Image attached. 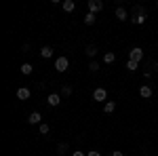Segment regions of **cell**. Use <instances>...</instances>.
<instances>
[{
	"mask_svg": "<svg viewBox=\"0 0 158 156\" xmlns=\"http://www.w3.org/2000/svg\"><path fill=\"white\" fill-rule=\"evenodd\" d=\"M68 68H70V59H68L65 55L55 59V70H57V72H68Z\"/></svg>",
	"mask_w": 158,
	"mask_h": 156,
	"instance_id": "cell-1",
	"label": "cell"
},
{
	"mask_svg": "<svg viewBox=\"0 0 158 156\" xmlns=\"http://www.w3.org/2000/svg\"><path fill=\"white\" fill-rule=\"evenodd\" d=\"M129 59H131V61H137V63H139V61L143 59V48L133 47L131 51H129Z\"/></svg>",
	"mask_w": 158,
	"mask_h": 156,
	"instance_id": "cell-2",
	"label": "cell"
},
{
	"mask_svg": "<svg viewBox=\"0 0 158 156\" xmlns=\"http://www.w3.org/2000/svg\"><path fill=\"white\" fill-rule=\"evenodd\" d=\"M101 9H103V2L101 0H89V13H95L97 15Z\"/></svg>",
	"mask_w": 158,
	"mask_h": 156,
	"instance_id": "cell-3",
	"label": "cell"
},
{
	"mask_svg": "<svg viewBox=\"0 0 158 156\" xmlns=\"http://www.w3.org/2000/svg\"><path fill=\"white\" fill-rule=\"evenodd\" d=\"M47 103H49L51 108H57V106L61 103V95L59 93H51V95L47 97Z\"/></svg>",
	"mask_w": 158,
	"mask_h": 156,
	"instance_id": "cell-4",
	"label": "cell"
},
{
	"mask_svg": "<svg viewBox=\"0 0 158 156\" xmlns=\"http://www.w3.org/2000/svg\"><path fill=\"white\" fill-rule=\"evenodd\" d=\"M93 99H95V101H106V99H108V91H106V89H95V91H93Z\"/></svg>",
	"mask_w": 158,
	"mask_h": 156,
	"instance_id": "cell-5",
	"label": "cell"
},
{
	"mask_svg": "<svg viewBox=\"0 0 158 156\" xmlns=\"http://www.w3.org/2000/svg\"><path fill=\"white\" fill-rule=\"evenodd\" d=\"M139 95L143 97V99H150V97L154 95V91H152V86H150V84H141V89H139Z\"/></svg>",
	"mask_w": 158,
	"mask_h": 156,
	"instance_id": "cell-6",
	"label": "cell"
},
{
	"mask_svg": "<svg viewBox=\"0 0 158 156\" xmlns=\"http://www.w3.org/2000/svg\"><path fill=\"white\" fill-rule=\"evenodd\" d=\"M30 95H32V91H30L27 86H21V89H17V99L25 101V99H30Z\"/></svg>",
	"mask_w": 158,
	"mask_h": 156,
	"instance_id": "cell-7",
	"label": "cell"
},
{
	"mask_svg": "<svg viewBox=\"0 0 158 156\" xmlns=\"http://www.w3.org/2000/svg\"><path fill=\"white\" fill-rule=\"evenodd\" d=\"M114 15H116V19H118V21H127V19H129V13H127V9H124V6H118Z\"/></svg>",
	"mask_w": 158,
	"mask_h": 156,
	"instance_id": "cell-8",
	"label": "cell"
},
{
	"mask_svg": "<svg viewBox=\"0 0 158 156\" xmlns=\"http://www.w3.org/2000/svg\"><path fill=\"white\" fill-rule=\"evenodd\" d=\"M27 122H30V124H42V116H40V112H32V114L27 116Z\"/></svg>",
	"mask_w": 158,
	"mask_h": 156,
	"instance_id": "cell-9",
	"label": "cell"
},
{
	"mask_svg": "<svg viewBox=\"0 0 158 156\" xmlns=\"http://www.w3.org/2000/svg\"><path fill=\"white\" fill-rule=\"evenodd\" d=\"M40 57H42V59H51V57H53V48L51 47H42L40 48Z\"/></svg>",
	"mask_w": 158,
	"mask_h": 156,
	"instance_id": "cell-10",
	"label": "cell"
},
{
	"mask_svg": "<svg viewBox=\"0 0 158 156\" xmlns=\"http://www.w3.org/2000/svg\"><path fill=\"white\" fill-rule=\"evenodd\" d=\"M85 53H86V57H91V59H93V57L97 55V47H95V44H89V47L85 48Z\"/></svg>",
	"mask_w": 158,
	"mask_h": 156,
	"instance_id": "cell-11",
	"label": "cell"
},
{
	"mask_svg": "<svg viewBox=\"0 0 158 156\" xmlns=\"http://www.w3.org/2000/svg\"><path fill=\"white\" fill-rule=\"evenodd\" d=\"M116 110V101H106V106H103V112L106 114H112Z\"/></svg>",
	"mask_w": 158,
	"mask_h": 156,
	"instance_id": "cell-12",
	"label": "cell"
},
{
	"mask_svg": "<svg viewBox=\"0 0 158 156\" xmlns=\"http://www.w3.org/2000/svg\"><path fill=\"white\" fill-rule=\"evenodd\" d=\"M95 19H97L95 13H86V15H85V23L86 25H93V23H95Z\"/></svg>",
	"mask_w": 158,
	"mask_h": 156,
	"instance_id": "cell-13",
	"label": "cell"
},
{
	"mask_svg": "<svg viewBox=\"0 0 158 156\" xmlns=\"http://www.w3.org/2000/svg\"><path fill=\"white\" fill-rule=\"evenodd\" d=\"M74 6H76V4H74V0H63V11H65V13H72Z\"/></svg>",
	"mask_w": 158,
	"mask_h": 156,
	"instance_id": "cell-14",
	"label": "cell"
},
{
	"mask_svg": "<svg viewBox=\"0 0 158 156\" xmlns=\"http://www.w3.org/2000/svg\"><path fill=\"white\" fill-rule=\"evenodd\" d=\"M32 72H34V65H32V63H23V65H21V74L30 76Z\"/></svg>",
	"mask_w": 158,
	"mask_h": 156,
	"instance_id": "cell-15",
	"label": "cell"
},
{
	"mask_svg": "<svg viewBox=\"0 0 158 156\" xmlns=\"http://www.w3.org/2000/svg\"><path fill=\"white\" fill-rule=\"evenodd\" d=\"M131 21H133V23H137V25H143V23H146V15H137V17H131Z\"/></svg>",
	"mask_w": 158,
	"mask_h": 156,
	"instance_id": "cell-16",
	"label": "cell"
},
{
	"mask_svg": "<svg viewBox=\"0 0 158 156\" xmlns=\"http://www.w3.org/2000/svg\"><path fill=\"white\" fill-rule=\"evenodd\" d=\"M103 61H106V63H114V61H116V55H114V53H106V55H103Z\"/></svg>",
	"mask_w": 158,
	"mask_h": 156,
	"instance_id": "cell-17",
	"label": "cell"
},
{
	"mask_svg": "<svg viewBox=\"0 0 158 156\" xmlns=\"http://www.w3.org/2000/svg\"><path fill=\"white\" fill-rule=\"evenodd\" d=\"M137 65H139V63H137V61H127V70H129V72H135V70H137Z\"/></svg>",
	"mask_w": 158,
	"mask_h": 156,
	"instance_id": "cell-18",
	"label": "cell"
},
{
	"mask_svg": "<svg viewBox=\"0 0 158 156\" xmlns=\"http://www.w3.org/2000/svg\"><path fill=\"white\" fill-rule=\"evenodd\" d=\"M38 129H40V133H42V135H49V133H51V127L47 124V122H42V124H40Z\"/></svg>",
	"mask_w": 158,
	"mask_h": 156,
	"instance_id": "cell-19",
	"label": "cell"
},
{
	"mask_svg": "<svg viewBox=\"0 0 158 156\" xmlns=\"http://www.w3.org/2000/svg\"><path fill=\"white\" fill-rule=\"evenodd\" d=\"M68 150H70V145H68V144H59V145H57V154H65Z\"/></svg>",
	"mask_w": 158,
	"mask_h": 156,
	"instance_id": "cell-20",
	"label": "cell"
},
{
	"mask_svg": "<svg viewBox=\"0 0 158 156\" xmlns=\"http://www.w3.org/2000/svg\"><path fill=\"white\" fill-rule=\"evenodd\" d=\"M59 95H61V97H70V95H72V86H63Z\"/></svg>",
	"mask_w": 158,
	"mask_h": 156,
	"instance_id": "cell-21",
	"label": "cell"
},
{
	"mask_svg": "<svg viewBox=\"0 0 158 156\" xmlns=\"http://www.w3.org/2000/svg\"><path fill=\"white\" fill-rule=\"evenodd\" d=\"M137 15H146L143 6H135V9H133V17H137Z\"/></svg>",
	"mask_w": 158,
	"mask_h": 156,
	"instance_id": "cell-22",
	"label": "cell"
},
{
	"mask_svg": "<svg viewBox=\"0 0 158 156\" xmlns=\"http://www.w3.org/2000/svg\"><path fill=\"white\" fill-rule=\"evenodd\" d=\"M89 70H91V72H97V70H99V63H97V61H91V63H89Z\"/></svg>",
	"mask_w": 158,
	"mask_h": 156,
	"instance_id": "cell-23",
	"label": "cell"
},
{
	"mask_svg": "<svg viewBox=\"0 0 158 156\" xmlns=\"http://www.w3.org/2000/svg\"><path fill=\"white\" fill-rule=\"evenodd\" d=\"M86 156H101V152H97V150H91V152H86Z\"/></svg>",
	"mask_w": 158,
	"mask_h": 156,
	"instance_id": "cell-24",
	"label": "cell"
},
{
	"mask_svg": "<svg viewBox=\"0 0 158 156\" xmlns=\"http://www.w3.org/2000/svg\"><path fill=\"white\" fill-rule=\"evenodd\" d=\"M110 156H124V154H122L120 150H114V152H110Z\"/></svg>",
	"mask_w": 158,
	"mask_h": 156,
	"instance_id": "cell-25",
	"label": "cell"
},
{
	"mask_svg": "<svg viewBox=\"0 0 158 156\" xmlns=\"http://www.w3.org/2000/svg\"><path fill=\"white\" fill-rule=\"evenodd\" d=\"M72 156H86V154H85V152H74Z\"/></svg>",
	"mask_w": 158,
	"mask_h": 156,
	"instance_id": "cell-26",
	"label": "cell"
}]
</instances>
